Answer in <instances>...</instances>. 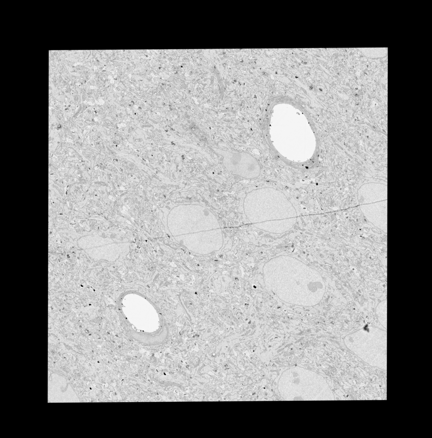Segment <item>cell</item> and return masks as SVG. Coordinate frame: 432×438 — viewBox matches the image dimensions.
<instances>
[{
    "label": "cell",
    "mask_w": 432,
    "mask_h": 438,
    "mask_svg": "<svg viewBox=\"0 0 432 438\" xmlns=\"http://www.w3.org/2000/svg\"><path fill=\"white\" fill-rule=\"evenodd\" d=\"M366 56L369 57H382L386 55L387 49L386 48L360 49Z\"/></svg>",
    "instance_id": "obj_5"
},
{
    "label": "cell",
    "mask_w": 432,
    "mask_h": 438,
    "mask_svg": "<svg viewBox=\"0 0 432 438\" xmlns=\"http://www.w3.org/2000/svg\"><path fill=\"white\" fill-rule=\"evenodd\" d=\"M360 208L366 219L375 227L387 232V188L385 185L369 184L358 192Z\"/></svg>",
    "instance_id": "obj_3"
},
{
    "label": "cell",
    "mask_w": 432,
    "mask_h": 438,
    "mask_svg": "<svg viewBox=\"0 0 432 438\" xmlns=\"http://www.w3.org/2000/svg\"><path fill=\"white\" fill-rule=\"evenodd\" d=\"M278 389L280 396L286 401L334 400L331 388L322 376L298 366L282 372Z\"/></svg>",
    "instance_id": "obj_1"
},
{
    "label": "cell",
    "mask_w": 432,
    "mask_h": 438,
    "mask_svg": "<svg viewBox=\"0 0 432 438\" xmlns=\"http://www.w3.org/2000/svg\"><path fill=\"white\" fill-rule=\"evenodd\" d=\"M347 347L370 365L386 364V330L367 326L348 335L345 339Z\"/></svg>",
    "instance_id": "obj_2"
},
{
    "label": "cell",
    "mask_w": 432,
    "mask_h": 438,
    "mask_svg": "<svg viewBox=\"0 0 432 438\" xmlns=\"http://www.w3.org/2000/svg\"><path fill=\"white\" fill-rule=\"evenodd\" d=\"M376 315L381 324L387 329V300L380 302L376 308Z\"/></svg>",
    "instance_id": "obj_4"
}]
</instances>
